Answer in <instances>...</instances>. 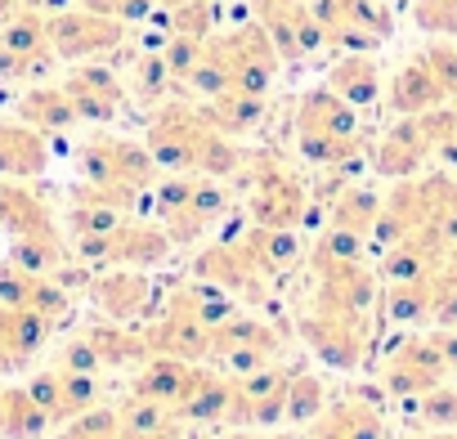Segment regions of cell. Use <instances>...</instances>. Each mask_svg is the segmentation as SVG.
<instances>
[{
    "instance_id": "6da1fadb",
    "label": "cell",
    "mask_w": 457,
    "mask_h": 439,
    "mask_svg": "<svg viewBox=\"0 0 457 439\" xmlns=\"http://www.w3.org/2000/svg\"><path fill=\"white\" fill-rule=\"evenodd\" d=\"M148 153H153L157 166L193 170V175H206V179L243 166V157L228 144V135H220L202 117V108H188V104H166L148 121Z\"/></svg>"
},
{
    "instance_id": "7a4b0ae2",
    "label": "cell",
    "mask_w": 457,
    "mask_h": 439,
    "mask_svg": "<svg viewBox=\"0 0 457 439\" xmlns=\"http://www.w3.org/2000/svg\"><path fill=\"white\" fill-rule=\"evenodd\" d=\"M77 166H81L86 184H95L117 211L135 206L153 188V175H157V162L148 148H139L130 139H112V135L86 139L77 153Z\"/></svg>"
},
{
    "instance_id": "3957f363",
    "label": "cell",
    "mask_w": 457,
    "mask_h": 439,
    "mask_svg": "<svg viewBox=\"0 0 457 439\" xmlns=\"http://www.w3.org/2000/svg\"><path fill=\"white\" fill-rule=\"evenodd\" d=\"M170 234L166 229H153V225H112L108 234H95V238H77V256L86 265H99V269H148V265H162L170 256Z\"/></svg>"
},
{
    "instance_id": "277c9868",
    "label": "cell",
    "mask_w": 457,
    "mask_h": 439,
    "mask_svg": "<svg viewBox=\"0 0 457 439\" xmlns=\"http://www.w3.org/2000/svg\"><path fill=\"white\" fill-rule=\"evenodd\" d=\"M153 359L144 332H130L121 323H95L86 327L81 336H72L59 354V368L68 372H99V368H130V363H144Z\"/></svg>"
},
{
    "instance_id": "5b68a950",
    "label": "cell",
    "mask_w": 457,
    "mask_h": 439,
    "mask_svg": "<svg viewBox=\"0 0 457 439\" xmlns=\"http://www.w3.org/2000/svg\"><path fill=\"white\" fill-rule=\"evenodd\" d=\"M368 310H341V305H323L314 301V310L305 314L301 332L314 345V354L332 368H359L363 350H368Z\"/></svg>"
},
{
    "instance_id": "8992f818",
    "label": "cell",
    "mask_w": 457,
    "mask_h": 439,
    "mask_svg": "<svg viewBox=\"0 0 457 439\" xmlns=\"http://www.w3.org/2000/svg\"><path fill=\"white\" fill-rule=\"evenodd\" d=\"M121 41H126V23L108 19V14H95L86 5L81 10H63V14L50 19V46L68 63H86V59L112 54Z\"/></svg>"
},
{
    "instance_id": "52a82bcc",
    "label": "cell",
    "mask_w": 457,
    "mask_h": 439,
    "mask_svg": "<svg viewBox=\"0 0 457 439\" xmlns=\"http://www.w3.org/2000/svg\"><path fill=\"white\" fill-rule=\"evenodd\" d=\"M247 211H252V225H261V229H296L305 215V184L283 162L270 157L256 170V188L247 197Z\"/></svg>"
},
{
    "instance_id": "ba28073f",
    "label": "cell",
    "mask_w": 457,
    "mask_h": 439,
    "mask_svg": "<svg viewBox=\"0 0 457 439\" xmlns=\"http://www.w3.org/2000/svg\"><path fill=\"white\" fill-rule=\"evenodd\" d=\"M448 372H453V368L444 363L439 345H435L430 336H417V341L399 345V350L386 359L381 381H386V390H390L395 399H417V394H426V390L444 385V377H448Z\"/></svg>"
},
{
    "instance_id": "9c48e42d",
    "label": "cell",
    "mask_w": 457,
    "mask_h": 439,
    "mask_svg": "<svg viewBox=\"0 0 457 439\" xmlns=\"http://www.w3.org/2000/svg\"><path fill=\"white\" fill-rule=\"evenodd\" d=\"M63 90H68L77 117H81V121H99V126L112 121V117L121 112V104H126L121 81H117L108 68H99V63H81V68H72L68 81H63Z\"/></svg>"
},
{
    "instance_id": "30bf717a",
    "label": "cell",
    "mask_w": 457,
    "mask_h": 439,
    "mask_svg": "<svg viewBox=\"0 0 457 439\" xmlns=\"http://www.w3.org/2000/svg\"><path fill=\"white\" fill-rule=\"evenodd\" d=\"M0 305L37 310L50 323H59L68 314V292L50 274H32V269H19L14 261H5V265H0Z\"/></svg>"
},
{
    "instance_id": "8fae6325",
    "label": "cell",
    "mask_w": 457,
    "mask_h": 439,
    "mask_svg": "<svg viewBox=\"0 0 457 439\" xmlns=\"http://www.w3.org/2000/svg\"><path fill=\"white\" fill-rule=\"evenodd\" d=\"M296 135L301 139H359L354 104H345L332 86L310 90L296 108Z\"/></svg>"
},
{
    "instance_id": "7c38bea8",
    "label": "cell",
    "mask_w": 457,
    "mask_h": 439,
    "mask_svg": "<svg viewBox=\"0 0 457 439\" xmlns=\"http://www.w3.org/2000/svg\"><path fill=\"white\" fill-rule=\"evenodd\" d=\"M426 157H435V135H430L426 117L417 112V117H403V121L381 139V148H377V170L390 175V179H408V175L421 170Z\"/></svg>"
},
{
    "instance_id": "4fadbf2b",
    "label": "cell",
    "mask_w": 457,
    "mask_h": 439,
    "mask_svg": "<svg viewBox=\"0 0 457 439\" xmlns=\"http://www.w3.org/2000/svg\"><path fill=\"white\" fill-rule=\"evenodd\" d=\"M0 50L28 59L32 63V77L46 72L59 59L54 46H50V19H41L32 5H19V10H10L5 19H0Z\"/></svg>"
},
{
    "instance_id": "5bb4252c",
    "label": "cell",
    "mask_w": 457,
    "mask_h": 439,
    "mask_svg": "<svg viewBox=\"0 0 457 439\" xmlns=\"http://www.w3.org/2000/svg\"><path fill=\"white\" fill-rule=\"evenodd\" d=\"M305 439H386V412L368 399H341L310 421Z\"/></svg>"
},
{
    "instance_id": "9a60e30c",
    "label": "cell",
    "mask_w": 457,
    "mask_h": 439,
    "mask_svg": "<svg viewBox=\"0 0 457 439\" xmlns=\"http://www.w3.org/2000/svg\"><path fill=\"white\" fill-rule=\"evenodd\" d=\"M202 368H193L188 359H170V354H157L135 381H130V394H144L153 403H166V408H184V399L193 394Z\"/></svg>"
},
{
    "instance_id": "2e32d148",
    "label": "cell",
    "mask_w": 457,
    "mask_h": 439,
    "mask_svg": "<svg viewBox=\"0 0 457 439\" xmlns=\"http://www.w3.org/2000/svg\"><path fill=\"white\" fill-rule=\"evenodd\" d=\"M0 229L10 238H37V234H59L46 197H37L19 179H0Z\"/></svg>"
},
{
    "instance_id": "e0dca14e",
    "label": "cell",
    "mask_w": 457,
    "mask_h": 439,
    "mask_svg": "<svg viewBox=\"0 0 457 439\" xmlns=\"http://www.w3.org/2000/svg\"><path fill=\"white\" fill-rule=\"evenodd\" d=\"M90 301L112 323H126V319L144 314V305H148V278L139 269H104L90 283Z\"/></svg>"
},
{
    "instance_id": "ac0fdd59",
    "label": "cell",
    "mask_w": 457,
    "mask_h": 439,
    "mask_svg": "<svg viewBox=\"0 0 457 439\" xmlns=\"http://www.w3.org/2000/svg\"><path fill=\"white\" fill-rule=\"evenodd\" d=\"M444 104H448V95L439 90V81H435V72L421 54L408 59L390 77V108L399 117H417V112H430V108H444Z\"/></svg>"
},
{
    "instance_id": "d6986e66",
    "label": "cell",
    "mask_w": 457,
    "mask_h": 439,
    "mask_svg": "<svg viewBox=\"0 0 457 439\" xmlns=\"http://www.w3.org/2000/svg\"><path fill=\"white\" fill-rule=\"evenodd\" d=\"M50 162V148H46V135L32 130L28 121L23 126H0V175L10 179H32L41 175Z\"/></svg>"
},
{
    "instance_id": "ffe728a7",
    "label": "cell",
    "mask_w": 457,
    "mask_h": 439,
    "mask_svg": "<svg viewBox=\"0 0 457 439\" xmlns=\"http://www.w3.org/2000/svg\"><path fill=\"white\" fill-rule=\"evenodd\" d=\"M54 417L28 394V385H0V439H41Z\"/></svg>"
},
{
    "instance_id": "44dd1931",
    "label": "cell",
    "mask_w": 457,
    "mask_h": 439,
    "mask_svg": "<svg viewBox=\"0 0 457 439\" xmlns=\"http://www.w3.org/2000/svg\"><path fill=\"white\" fill-rule=\"evenodd\" d=\"M328 86H332L345 104L363 108V104H372V99L381 95V63H377L372 54H345V59L332 63Z\"/></svg>"
},
{
    "instance_id": "7402d4cb",
    "label": "cell",
    "mask_w": 457,
    "mask_h": 439,
    "mask_svg": "<svg viewBox=\"0 0 457 439\" xmlns=\"http://www.w3.org/2000/svg\"><path fill=\"white\" fill-rule=\"evenodd\" d=\"M19 117H23L32 130H41V135H54V130H68V126L81 121L63 86H37V90H28V95L19 99Z\"/></svg>"
},
{
    "instance_id": "603a6c76",
    "label": "cell",
    "mask_w": 457,
    "mask_h": 439,
    "mask_svg": "<svg viewBox=\"0 0 457 439\" xmlns=\"http://www.w3.org/2000/svg\"><path fill=\"white\" fill-rule=\"evenodd\" d=\"M202 117L220 130V135H243L265 117V95H243V90H228L220 99H206Z\"/></svg>"
},
{
    "instance_id": "cb8c5ba5",
    "label": "cell",
    "mask_w": 457,
    "mask_h": 439,
    "mask_svg": "<svg viewBox=\"0 0 457 439\" xmlns=\"http://www.w3.org/2000/svg\"><path fill=\"white\" fill-rule=\"evenodd\" d=\"M377 215H381V197H377V193H368V188H345L341 202H337V211H332V229H350V234H359V238L368 243L372 229H377Z\"/></svg>"
},
{
    "instance_id": "d4e9b609",
    "label": "cell",
    "mask_w": 457,
    "mask_h": 439,
    "mask_svg": "<svg viewBox=\"0 0 457 439\" xmlns=\"http://www.w3.org/2000/svg\"><path fill=\"white\" fill-rule=\"evenodd\" d=\"M10 261L19 269H32V274H54V269H63L68 252H63L59 234H37V238H14L10 243Z\"/></svg>"
},
{
    "instance_id": "484cf974",
    "label": "cell",
    "mask_w": 457,
    "mask_h": 439,
    "mask_svg": "<svg viewBox=\"0 0 457 439\" xmlns=\"http://www.w3.org/2000/svg\"><path fill=\"white\" fill-rule=\"evenodd\" d=\"M54 439H121V426H117L112 408H86V412L68 417Z\"/></svg>"
},
{
    "instance_id": "4316f807",
    "label": "cell",
    "mask_w": 457,
    "mask_h": 439,
    "mask_svg": "<svg viewBox=\"0 0 457 439\" xmlns=\"http://www.w3.org/2000/svg\"><path fill=\"white\" fill-rule=\"evenodd\" d=\"M323 412V381L310 377V372H296L292 385H287V421L305 426Z\"/></svg>"
},
{
    "instance_id": "83f0119b",
    "label": "cell",
    "mask_w": 457,
    "mask_h": 439,
    "mask_svg": "<svg viewBox=\"0 0 457 439\" xmlns=\"http://www.w3.org/2000/svg\"><path fill=\"white\" fill-rule=\"evenodd\" d=\"M412 19L430 37L457 32V0H412Z\"/></svg>"
},
{
    "instance_id": "f1b7e54d",
    "label": "cell",
    "mask_w": 457,
    "mask_h": 439,
    "mask_svg": "<svg viewBox=\"0 0 457 439\" xmlns=\"http://www.w3.org/2000/svg\"><path fill=\"white\" fill-rule=\"evenodd\" d=\"M170 81H175V77H170V68H166L162 54H144V59L135 63V95H139V99H157Z\"/></svg>"
},
{
    "instance_id": "f546056e",
    "label": "cell",
    "mask_w": 457,
    "mask_h": 439,
    "mask_svg": "<svg viewBox=\"0 0 457 439\" xmlns=\"http://www.w3.org/2000/svg\"><path fill=\"white\" fill-rule=\"evenodd\" d=\"M421 59L430 63V72H435L439 90H444L448 99H457V46H448V41H435V46H430Z\"/></svg>"
},
{
    "instance_id": "4dcf8cb0",
    "label": "cell",
    "mask_w": 457,
    "mask_h": 439,
    "mask_svg": "<svg viewBox=\"0 0 457 439\" xmlns=\"http://www.w3.org/2000/svg\"><path fill=\"white\" fill-rule=\"evenodd\" d=\"M81 5H86V10H95V14L121 19V23H139V19H148V14H153L157 0H81Z\"/></svg>"
},
{
    "instance_id": "1f68e13d",
    "label": "cell",
    "mask_w": 457,
    "mask_h": 439,
    "mask_svg": "<svg viewBox=\"0 0 457 439\" xmlns=\"http://www.w3.org/2000/svg\"><path fill=\"white\" fill-rule=\"evenodd\" d=\"M220 439H305V435H256V430H228Z\"/></svg>"
},
{
    "instance_id": "d6a6232c",
    "label": "cell",
    "mask_w": 457,
    "mask_h": 439,
    "mask_svg": "<svg viewBox=\"0 0 457 439\" xmlns=\"http://www.w3.org/2000/svg\"><path fill=\"white\" fill-rule=\"evenodd\" d=\"M426 439H457V430H439V435H426Z\"/></svg>"
}]
</instances>
